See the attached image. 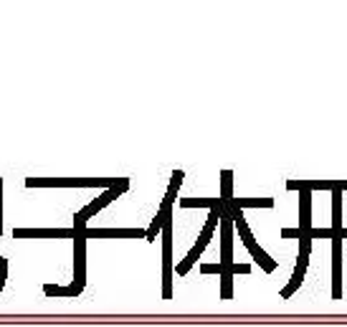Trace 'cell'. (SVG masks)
Wrapping results in <instances>:
<instances>
[{"instance_id":"ba28073f","label":"cell","mask_w":347,"mask_h":327,"mask_svg":"<svg viewBox=\"0 0 347 327\" xmlns=\"http://www.w3.org/2000/svg\"><path fill=\"white\" fill-rule=\"evenodd\" d=\"M286 188L289 190H299V193L301 190H309V193L312 190H332V193L334 190H340L342 193V190H347V180H289Z\"/></svg>"},{"instance_id":"2e32d148","label":"cell","mask_w":347,"mask_h":327,"mask_svg":"<svg viewBox=\"0 0 347 327\" xmlns=\"http://www.w3.org/2000/svg\"><path fill=\"white\" fill-rule=\"evenodd\" d=\"M43 292H46L48 297H76L81 292V287L76 284H69V287H56V284H46L43 287Z\"/></svg>"},{"instance_id":"8992f818","label":"cell","mask_w":347,"mask_h":327,"mask_svg":"<svg viewBox=\"0 0 347 327\" xmlns=\"http://www.w3.org/2000/svg\"><path fill=\"white\" fill-rule=\"evenodd\" d=\"M76 231H81L86 239H144L147 231L142 229H86L81 223H74Z\"/></svg>"},{"instance_id":"4fadbf2b","label":"cell","mask_w":347,"mask_h":327,"mask_svg":"<svg viewBox=\"0 0 347 327\" xmlns=\"http://www.w3.org/2000/svg\"><path fill=\"white\" fill-rule=\"evenodd\" d=\"M183 208H210V211H228V206L221 198H180Z\"/></svg>"},{"instance_id":"9a60e30c","label":"cell","mask_w":347,"mask_h":327,"mask_svg":"<svg viewBox=\"0 0 347 327\" xmlns=\"http://www.w3.org/2000/svg\"><path fill=\"white\" fill-rule=\"evenodd\" d=\"M228 208H274V200L271 198H233Z\"/></svg>"},{"instance_id":"e0dca14e","label":"cell","mask_w":347,"mask_h":327,"mask_svg":"<svg viewBox=\"0 0 347 327\" xmlns=\"http://www.w3.org/2000/svg\"><path fill=\"white\" fill-rule=\"evenodd\" d=\"M231 180H233V173H231V170H223V173H221V200L226 203V206H231V200H233Z\"/></svg>"},{"instance_id":"30bf717a","label":"cell","mask_w":347,"mask_h":327,"mask_svg":"<svg viewBox=\"0 0 347 327\" xmlns=\"http://www.w3.org/2000/svg\"><path fill=\"white\" fill-rule=\"evenodd\" d=\"M86 236L81 231H76V239H74V284L84 289V272H86Z\"/></svg>"},{"instance_id":"5bb4252c","label":"cell","mask_w":347,"mask_h":327,"mask_svg":"<svg viewBox=\"0 0 347 327\" xmlns=\"http://www.w3.org/2000/svg\"><path fill=\"white\" fill-rule=\"evenodd\" d=\"M309 208H312V206H309V190H301V193H299V216H301L299 231H301V236H309V231H312V226H309L312 211H309Z\"/></svg>"},{"instance_id":"7a4b0ae2","label":"cell","mask_w":347,"mask_h":327,"mask_svg":"<svg viewBox=\"0 0 347 327\" xmlns=\"http://www.w3.org/2000/svg\"><path fill=\"white\" fill-rule=\"evenodd\" d=\"M228 213H231V218H233V226L238 229V236H241V241L246 244V249L251 251V256H253V262H259V266L264 269V272H274L276 269V262L271 256H268L259 244H256V239H253V233H251V229H249V223L243 221V211H238V208H228Z\"/></svg>"},{"instance_id":"7c38bea8","label":"cell","mask_w":347,"mask_h":327,"mask_svg":"<svg viewBox=\"0 0 347 327\" xmlns=\"http://www.w3.org/2000/svg\"><path fill=\"white\" fill-rule=\"evenodd\" d=\"M307 264H309V254H299V259H297V269H294V277L289 279V284L282 289V297L284 299H289L294 294V292L299 289V284L304 281V274H307Z\"/></svg>"},{"instance_id":"277c9868","label":"cell","mask_w":347,"mask_h":327,"mask_svg":"<svg viewBox=\"0 0 347 327\" xmlns=\"http://www.w3.org/2000/svg\"><path fill=\"white\" fill-rule=\"evenodd\" d=\"M251 272V264H233L231 269H223L221 264H203L200 266V274H221V297L223 299H231L233 297V274H249Z\"/></svg>"},{"instance_id":"6da1fadb","label":"cell","mask_w":347,"mask_h":327,"mask_svg":"<svg viewBox=\"0 0 347 327\" xmlns=\"http://www.w3.org/2000/svg\"><path fill=\"white\" fill-rule=\"evenodd\" d=\"M28 188H129L127 178H28Z\"/></svg>"},{"instance_id":"9c48e42d","label":"cell","mask_w":347,"mask_h":327,"mask_svg":"<svg viewBox=\"0 0 347 327\" xmlns=\"http://www.w3.org/2000/svg\"><path fill=\"white\" fill-rule=\"evenodd\" d=\"M16 239H76V229H16Z\"/></svg>"},{"instance_id":"5b68a950","label":"cell","mask_w":347,"mask_h":327,"mask_svg":"<svg viewBox=\"0 0 347 327\" xmlns=\"http://www.w3.org/2000/svg\"><path fill=\"white\" fill-rule=\"evenodd\" d=\"M162 239H165V254H162V297L170 299L173 297V241H170V216L165 218L162 226Z\"/></svg>"},{"instance_id":"ac0fdd59","label":"cell","mask_w":347,"mask_h":327,"mask_svg":"<svg viewBox=\"0 0 347 327\" xmlns=\"http://www.w3.org/2000/svg\"><path fill=\"white\" fill-rule=\"evenodd\" d=\"M0 200H3V180H0ZM3 206V203H0ZM0 216H3V211H0Z\"/></svg>"},{"instance_id":"52a82bcc","label":"cell","mask_w":347,"mask_h":327,"mask_svg":"<svg viewBox=\"0 0 347 327\" xmlns=\"http://www.w3.org/2000/svg\"><path fill=\"white\" fill-rule=\"evenodd\" d=\"M125 190H127V188H109V190H104V193L99 196L94 203H89V206H86L84 211H79V213H76V216H74V223H81V226H86V221H89V218H92V216H96L99 211H102L104 206H109V203L114 200L117 196H122Z\"/></svg>"},{"instance_id":"3957f363","label":"cell","mask_w":347,"mask_h":327,"mask_svg":"<svg viewBox=\"0 0 347 327\" xmlns=\"http://www.w3.org/2000/svg\"><path fill=\"white\" fill-rule=\"evenodd\" d=\"M221 213L223 211H210V216H208V223H205V229H203V233H200V239L195 241V246L190 249V254L183 259L180 264L175 266V274H180V277H185L188 272H190V266H193L198 259H200V254H203V249L208 246V241L213 239V231H216V223H221Z\"/></svg>"},{"instance_id":"8fae6325","label":"cell","mask_w":347,"mask_h":327,"mask_svg":"<svg viewBox=\"0 0 347 327\" xmlns=\"http://www.w3.org/2000/svg\"><path fill=\"white\" fill-rule=\"evenodd\" d=\"M340 272H342V239H332V297H342V284H340Z\"/></svg>"}]
</instances>
